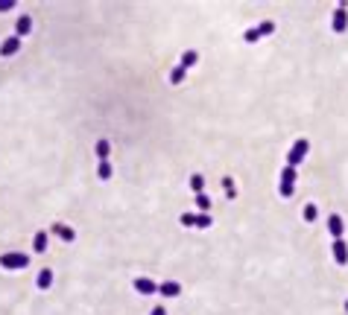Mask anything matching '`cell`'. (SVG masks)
I'll list each match as a JSON object with an SVG mask.
<instances>
[{
  "label": "cell",
  "instance_id": "obj_1",
  "mask_svg": "<svg viewBox=\"0 0 348 315\" xmlns=\"http://www.w3.org/2000/svg\"><path fill=\"white\" fill-rule=\"evenodd\" d=\"M0 268H6V271H24V268H30V257L21 254V251L0 254Z\"/></svg>",
  "mask_w": 348,
  "mask_h": 315
},
{
  "label": "cell",
  "instance_id": "obj_2",
  "mask_svg": "<svg viewBox=\"0 0 348 315\" xmlns=\"http://www.w3.org/2000/svg\"><path fill=\"white\" fill-rule=\"evenodd\" d=\"M296 178H298V172L293 166H284V169H281V181H278L281 199H293V193H296Z\"/></svg>",
  "mask_w": 348,
  "mask_h": 315
},
{
  "label": "cell",
  "instance_id": "obj_3",
  "mask_svg": "<svg viewBox=\"0 0 348 315\" xmlns=\"http://www.w3.org/2000/svg\"><path fill=\"white\" fill-rule=\"evenodd\" d=\"M307 152H310V140H307V137H298L296 143H293V149H290V155H287V166L296 169V166L307 158Z\"/></svg>",
  "mask_w": 348,
  "mask_h": 315
},
{
  "label": "cell",
  "instance_id": "obj_4",
  "mask_svg": "<svg viewBox=\"0 0 348 315\" xmlns=\"http://www.w3.org/2000/svg\"><path fill=\"white\" fill-rule=\"evenodd\" d=\"M179 222H182L185 228H199V231H205V228L214 225V216L211 213H182Z\"/></svg>",
  "mask_w": 348,
  "mask_h": 315
},
{
  "label": "cell",
  "instance_id": "obj_5",
  "mask_svg": "<svg viewBox=\"0 0 348 315\" xmlns=\"http://www.w3.org/2000/svg\"><path fill=\"white\" fill-rule=\"evenodd\" d=\"M331 30L336 35H342L348 30V3H339V6H336V12H333V18H331Z\"/></svg>",
  "mask_w": 348,
  "mask_h": 315
},
{
  "label": "cell",
  "instance_id": "obj_6",
  "mask_svg": "<svg viewBox=\"0 0 348 315\" xmlns=\"http://www.w3.org/2000/svg\"><path fill=\"white\" fill-rule=\"evenodd\" d=\"M50 236H59V239H65V242H73V239H76V231L68 228L65 222H53L50 225Z\"/></svg>",
  "mask_w": 348,
  "mask_h": 315
},
{
  "label": "cell",
  "instance_id": "obj_7",
  "mask_svg": "<svg viewBox=\"0 0 348 315\" xmlns=\"http://www.w3.org/2000/svg\"><path fill=\"white\" fill-rule=\"evenodd\" d=\"M328 233H331L333 239H342V233H345V222H342V216H339V213L328 216Z\"/></svg>",
  "mask_w": 348,
  "mask_h": 315
},
{
  "label": "cell",
  "instance_id": "obj_8",
  "mask_svg": "<svg viewBox=\"0 0 348 315\" xmlns=\"http://www.w3.org/2000/svg\"><path fill=\"white\" fill-rule=\"evenodd\" d=\"M158 295H161V298H179V295H182V283L179 280L158 283Z\"/></svg>",
  "mask_w": 348,
  "mask_h": 315
},
{
  "label": "cell",
  "instance_id": "obj_9",
  "mask_svg": "<svg viewBox=\"0 0 348 315\" xmlns=\"http://www.w3.org/2000/svg\"><path fill=\"white\" fill-rule=\"evenodd\" d=\"M135 292L138 295H158V283L155 280H149V277H135Z\"/></svg>",
  "mask_w": 348,
  "mask_h": 315
},
{
  "label": "cell",
  "instance_id": "obj_10",
  "mask_svg": "<svg viewBox=\"0 0 348 315\" xmlns=\"http://www.w3.org/2000/svg\"><path fill=\"white\" fill-rule=\"evenodd\" d=\"M333 260L336 265H348V242L345 239H333Z\"/></svg>",
  "mask_w": 348,
  "mask_h": 315
},
{
  "label": "cell",
  "instance_id": "obj_11",
  "mask_svg": "<svg viewBox=\"0 0 348 315\" xmlns=\"http://www.w3.org/2000/svg\"><path fill=\"white\" fill-rule=\"evenodd\" d=\"M15 53H21V38H18V35H9V38L0 44V56L9 59V56H15Z\"/></svg>",
  "mask_w": 348,
  "mask_h": 315
},
{
  "label": "cell",
  "instance_id": "obj_12",
  "mask_svg": "<svg viewBox=\"0 0 348 315\" xmlns=\"http://www.w3.org/2000/svg\"><path fill=\"white\" fill-rule=\"evenodd\" d=\"M30 33H33V18H30V15H21L15 21V35H18V38H27Z\"/></svg>",
  "mask_w": 348,
  "mask_h": 315
},
{
  "label": "cell",
  "instance_id": "obj_13",
  "mask_svg": "<svg viewBox=\"0 0 348 315\" xmlns=\"http://www.w3.org/2000/svg\"><path fill=\"white\" fill-rule=\"evenodd\" d=\"M50 286H53V271H50V268H41V271H38V277H35V289L47 292Z\"/></svg>",
  "mask_w": 348,
  "mask_h": 315
},
{
  "label": "cell",
  "instance_id": "obj_14",
  "mask_svg": "<svg viewBox=\"0 0 348 315\" xmlns=\"http://www.w3.org/2000/svg\"><path fill=\"white\" fill-rule=\"evenodd\" d=\"M196 62H199V53H196V50H185V53H182V62H179V67L191 70V67H196Z\"/></svg>",
  "mask_w": 348,
  "mask_h": 315
},
{
  "label": "cell",
  "instance_id": "obj_15",
  "mask_svg": "<svg viewBox=\"0 0 348 315\" xmlns=\"http://www.w3.org/2000/svg\"><path fill=\"white\" fill-rule=\"evenodd\" d=\"M97 175H100V181H108V178L114 175V166H111V161H100V164H97Z\"/></svg>",
  "mask_w": 348,
  "mask_h": 315
},
{
  "label": "cell",
  "instance_id": "obj_16",
  "mask_svg": "<svg viewBox=\"0 0 348 315\" xmlns=\"http://www.w3.org/2000/svg\"><path fill=\"white\" fill-rule=\"evenodd\" d=\"M301 219H304V222H316V219H319V207H316L313 201H307V204L301 207Z\"/></svg>",
  "mask_w": 348,
  "mask_h": 315
},
{
  "label": "cell",
  "instance_id": "obj_17",
  "mask_svg": "<svg viewBox=\"0 0 348 315\" xmlns=\"http://www.w3.org/2000/svg\"><path fill=\"white\" fill-rule=\"evenodd\" d=\"M33 251H35V254H44V251H47V231H38V233H35Z\"/></svg>",
  "mask_w": 348,
  "mask_h": 315
},
{
  "label": "cell",
  "instance_id": "obj_18",
  "mask_svg": "<svg viewBox=\"0 0 348 315\" xmlns=\"http://www.w3.org/2000/svg\"><path fill=\"white\" fill-rule=\"evenodd\" d=\"M94 152H97V158H100V161H108V155H111V143H108V140H97V146H94Z\"/></svg>",
  "mask_w": 348,
  "mask_h": 315
},
{
  "label": "cell",
  "instance_id": "obj_19",
  "mask_svg": "<svg viewBox=\"0 0 348 315\" xmlns=\"http://www.w3.org/2000/svg\"><path fill=\"white\" fill-rule=\"evenodd\" d=\"M191 190L196 193V196H199V193H205V178H202L199 172H193V175H191Z\"/></svg>",
  "mask_w": 348,
  "mask_h": 315
},
{
  "label": "cell",
  "instance_id": "obj_20",
  "mask_svg": "<svg viewBox=\"0 0 348 315\" xmlns=\"http://www.w3.org/2000/svg\"><path fill=\"white\" fill-rule=\"evenodd\" d=\"M196 207H199V213H211V196L208 193H199V196H196Z\"/></svg>",
  "mask_w": 348,
  "mask_h": 315
},
{
  "label": "cell",
  "instance_id": "obj_21",
  "mask_svg": "<svg viewBox=\"0 0 348 315\" xmlns=\"http://www.w3.org/2000/svg\"><path fill=\"white\" fill-rule=\"evenodd\" d=\"M223 190H226L228 199H237V184L231 181V175H226V178H223Z\"/></svg>",
  "mask_w": 348,
  "mask_h": 315
},
{
  "label": "cell",
  "instance_id": "obj_22",
  "mask_svg": "<svg viewBox=\"0 0 348 315\" xmlns=\"http://www.w3.org/2000/svg\"><path fill=\"white\" fill-rule=\"evenodd\" d=\"M185 76H188V70H185V67H173V70H170V82H173V85H182V82H185Z\"/></svg>",
  "mask_w": 348,
  "mask_h": 315
},
{
  "label": "cell",
  "instance_id": "obj_23",
  "mask_svg": "<svg viewBox=\"0 0 348 315\" xmlns=\"http://www.w3.org/2000/svg\"><path fill=\"white\" fill-rule=\"evenodd\" d=\"M255 30L261 33V38H266V35H272V33H275V24H272V21H263V24H258Z\"/></svg>",
  "mask_w": 348,
  "mask_h": 315
},
{
  "label": "cell",
  "instance_id": "obj_24",
  "mask_svg": "<svg viewBox=\"0 0 348 315\" xmlns=\"http://www.w3.org/2000/svg\"><path fill=\"white\" fill-rule=\"evenodd\" d=\"M15 9V0H0V12H12Z\"/></svg>",
  "mask_w": 348,
  "mask_h": 315
},
{
  "label": "cell",
  "instance_id": "obj_25",
  "mask_svg": "<svg viewBox=\"0 0 348 315\" xmlns=\"http://www.w3.org/2000/svg\"><path fill=\"white\" fill-rule=\"evenodd\" d=\"M149 315H167V309H164V306H152V312Z\"/></svg>",
  "mask_w": 348,
  "mask_h": 315
},
{
  "label": "cell",
  "instance_id": "obj_26",
  "mask_svg": "<svg viewBox=\"0 0 348 315\" xmlns=\"http://www.w3.org/2000/svg\"><path fill=\"white\" fill-rule=\"evenodd\" d=\"M342 306H345V312H348V300H345V303H342Z\"/></svg>",
  "mask_w": 348,
  "mask_h": 315
}]
</instances>
